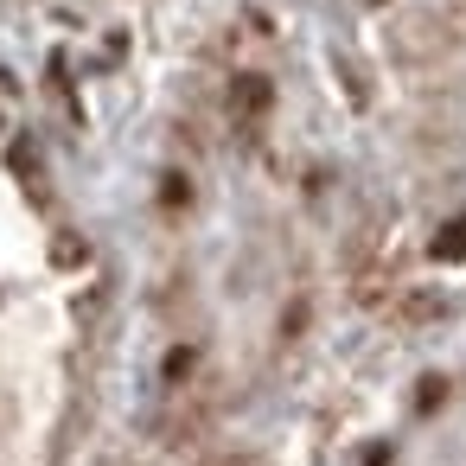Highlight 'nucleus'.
<instances>
[{
    "instance_id": "f257e3e1",
    "label": "nucleus",
    "mask_w": 466,
    "mask_h": 466,
    "mask_svg": "<svg viewBox=\"0 0 466 466\" xmlns=\"http://www.w3.org/2000/svg\"><path fill=\"white\" fill-rule=\"evenodd\" d=\"M466 256V218L447 224V237H434V262H460Z\"/></svg>"
},
{
    "instance_id": "f03ea898",
    "label": "nucleus",
    "mask_w": 466,
    "mask_h": 466,
    "mask_svg": "<svg viewBox=\"0 0 466 466\" xmlns=\"http://www.w3.org/2000/svg\"><path fill=\"white\" fill-rule=\"evenodd\" d=\"M262 103H268V84H256V77H243V84H237V116H256Z\"/></svg>"
}]
</instances>
